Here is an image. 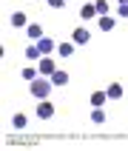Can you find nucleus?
Instances as JSON below:
<instances>
[{
  "label": "nucleus",
  "mask_w": 128,
  "mask_h": 151,
  "mask_svg": "<svg viewBox=\"0 0 128 151\" xmlns=\"http://www.w3.org/2000/svg\"><path fill=\"white\" fill-rule=\"evenodd\" d=\"M94 9H97V17L108 14V0H94Z\"/></svg>",
  "instance_id": "15"
},
{
  "label": "nucleus",
  "mask_w": 128,
  "mask_h": 151,
  "mask_svg": "<svg viewBox=\"0 0 128 151\" xmlns=\"http://www.w3.org/2000/svg\"><path fill=\"white\" fill-rule=\"evenodd\" d=\"M91 120H94V123H102V120H105V111H102V109H94L91 111Z\"/></svg>",
  "instance_id": "18"
},
{
  "label": "nucleus",
  "mask_w": 128,
  "mask_h": 151,
  "mask_svg": "<svg viewBox=\"0 0 128 151\" xmlns=\"http://www.w3.org/2000/svg\"><path fill=\"white\" fill-rule=\"evenodd\" d=\"M26 57H29V60H40V57H43V51L37 49V46H26Z\"/></svg>",
  "instance_id": "16"
},
{
  "label": "nucleus",
  "mask_w": 128,
  "mask_h": 151,
  "mask_svg": "<svg viewBox=\"0 0 128 151\" xmlns=\"http://www.w3.org/2000/svg\"><path fill=\"white\" fill-rule=\"evenodd\" d=\"M119 3H128V0H119Z\"/></svg>",
  "instance_id": "21"
},
{
  "label": "nucleus",
  "mask_w": 128,
  "mask_h": 151,
  "mask_svg": "<svg viewBox=\"0 0 128 151\" xmlns=\"http://www.w3.org/2000/svg\"><path fill=\"white\" fill-rule=\"evenodd\" d=\"M74 46H77V43H60V46H57L60 57H71V54H74Z\"/></svg>",
  "instance_id": "11"
},
{
  "label": "nucleus",
  "mask_w": 128,
  "mask_h": 151,
  "mask_svg": "<svg viewBox=\"0 0 128 151\" xmlns=\"http://www.w3.org/2000/svg\"><path fill=\"white\" fill-rule=\"evenodd\" d=\"M91 40V34H88V29H74V34H71V43H77V46H85V43Z\"/></svg>",
  "instance_id": "3"
},
{
  "label": "nucleus",
  "mask_w": 128,
  "mask_h": 151,
  "mask_svg": "<svg viewBox=\"0 0 128 151\" xmlns=\"http://www.w3.org/2000/svg\"><path fill=\"white\" fill-rule=\"evenodd\" d=\"M37 49H40V51H43V57H46V54H51V51L57 49V43L49 40V37H43V40H37Z\"/></svg>",
  "instance_id": "6"
},
{
  "label": "nucleus",
  "mask_w": 128,
  "mask_h": 151,
  "mask_svg": "<svg viewBox=\"0 0 128 151\" xmlns=\"http://www.w3.org/2000/svg\"><path fill=\"white\" fill-rule=\"evenodd\" d=\"M11 26H14V29H23L26 26V12H14V14H11Z\"/></svg>",
  "instance_id": "12"
},
{
  "label": "nucleus",
  "mask_w": 128,
  "mask_h": 151,
  "mask_svg": "<svg viewBox=\"0 0 128 151\" xmlns=\"http://www.w3.org/2000/svg\"><path fill=\"white\" fill-rule=\"evenodd\" d=\"M37 117H40V120L54 117V106H51L49 100H40V106H37Z\"/></svg>",
  "instance_id": "4"
},
{
  "label": "nucleus",
  "mask_w": 128,
  "mask_h": 151,
  "mask_svg": "<svg viewBox=\"0 0 128 151\" xmlns=\"http://www.w3.org/2000/svg\"><path fill=\"white\" fill-rule=\"evenodd\" d=\"M26 34H29V40H34V43L43 40V26L40 23H29L26 26Z\"/></svg>",
  "instance_id": "5"
},
{
  "label": "nucleus",
  "mask_w": 128,
  "mask_h": 151,
  "mask_svg": "<svg viewBox=\"0 0 128 151\" xmlns=\"http://www.w3.org/2000/svg\"><path fill=\"white\" fill-rule=\"evenodd\" d=\"M49 6L51 9H63V6H66V0H49Z\"/></svg>",
  "instance_id": "20"
},
{
  "label": "nucleus",
  "mask_w": 128,
  "mask_h": 151,
  "mask_svg": "<svg viewBox=\"0 0 128 151\" xmlns=\"http://www.w3.org/2000/svg\"><path fill=\"white\" fill-rule=\"evenodd\" d=\"M37 68H40V74H43V77H51L54 71H57V66H54V60H51L49 54L37 60Z\"/></svg>",
  "instance_id": "2"
},
{
  "label": "nucleus",
  "mask_w": 128,
  "mask_h": 151,
  "mask_svg": "<svg viewBox=\"0 0 128 151\" xmlns=\"http://www.w3.org/2000/svg\"><path fill=\"white\" fill-rule=\"evenodd\" d=\"M105 94H108V100H119V97H122V86H119V83H111L108 88H105Z\"/></svg>",
  "instance_id": "10"
},
{
  "label": "nucleus",
  "mask_w": 128,
  "mask_h": 151,
  "mask_svg": "<svg viewBox=\"0 0 128 151\" xmlns=\"http://www.w3.org/2000/svg\"><path fill=\"white\" fill-rule=\"evenodd\" d=\"M51 88H54V86H51V80H46V77H37V80L29 83V91H31L34 100H46L51 94Z\"/></svg>",
  "instance_id": "1"
},
{
  "label": "nucleus",
  "mask_w": 128,
  "mask_h": 151,
  "mask_svg": "<svg viewBox=\"0 0 128 151\" xmlns=\"http://www.w3.org/2000/svg\"><path fill=\"white\" fill-rule=\"evenodd\" d=\"M49 80H51V86H57V88H60V86H66V83H68V74L57 68V71H54V74L49 77Z\"/></svg>",
  "instance_id": "9"
},
{
  "label": "nucleus",
  "mask_w": 128,
  "mask_h": 151,
  "mask_svg": "<svg viewBox=\"0 0 128 151\" xmlns=\"http://www.w3.org/2000/svg\"><path fill=\"white\" fill-rule=\"evenodd\" d=\"M80 17H83V20H94V17H97L94 3H83V6H80Z\"/></svg>",
  "instance_id": "7"
},
{
  "label": "nucleus",
  "mask_w": 128,
  "mask_h": 151,
  "mask_svg": "<svg viewBox=\"0 0 128 151\" xmlns=\"http://www.w3.org/2000/svg\"><path fill=\"white\" fill-rule=\"evenodd\" d=\"M117 17H119V20H125V17H128V3H119V9H117Z\"/></svg>",
  "instance_id": "19"
},
{
  "label": "nucleus",
  "mask_w": 128,
  "mask_h": 151,
  "mask_svg": "<svg viewBox=\"0 0 128 151\" xmlns=\"http://www.w3.org/2000/svg\"><path fill=\"white\" fill-rule=\"evenodd\" d=\"M97 26H100L102 32H111V29L117 26V20H114V17H111V14H102L100 20H97Z\"/></svg>",
  "instance_id": "8"
},
{
  "label": "nucleus",
  "mask_w": 128,
  "mask_h": 151,
  "mask_svg": "<svg viewBox=\"0 0 128 151\" xmlns=\"http://www.w3.org/2000/svg\"><path fill=\"white\" fill-rule=\"evenodd\" d=\"M37 71H40L37 66H29V68H23L20 74H23V80H29V83H31V80H37Z\"/></svg>",
  "instance_id": "13"
},
{
  "label": "nucleus",
  "mask_w": 128,
  "mask_h": 151,
  "mask_svg": "<svg viewBox=\"0 0 128 151\" xmlns=\"http://www.w3.org/2000/svg\"><path fill=\"white\" fill-rule=\"evenodd\" d=\"M26 123H29L26 114H14V117H11V126H14V128H26Z\"/></svg>",
  "instance_id": "17"
},
{
  "label": "nucleus",
  "mask_w": 128,
  "mask_h": 151,
  "mask_svg": "<svg viewBox=\"0 0 128 151\" xmlns=\"http://www.w3.org/2000/svg\"><path fill=\"white\" fill-rule=\"evenodd\" d=\"M105 97H108L105 91H94V94H91V106H94V109H100L102 103H105Z\"/></svg>",
  "instance_id": "14"
}]
</instances>
